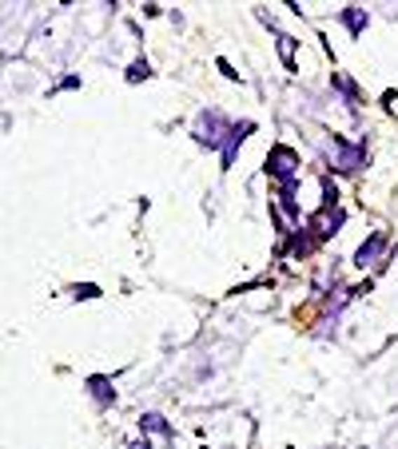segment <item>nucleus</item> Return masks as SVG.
Returning a JSON list of instances; mask_svg holds the SVG:
<instances>
[{
	"label": "nucleus",
	"mask_w": 398,
	"mask_h": 449,
	"mask_svg": "<svg viewBox=\"0 0 398 449\" xmlns=\"http://www.w3.org/2000/svg\"><path fill=\"white\" fill-rule=\"evenodd\" d=\"M327 159L335 163V171H359L362 163H366V151L343 144V139H331V144H327Z\"/></svg>",
	"instance_id": "7ed1b4c3"
},
{
	"label": "nucleus",
	"mask_w": 398,
	"mask_h": 449,
	"mask_svg": "<svg viewBox=\"0 0 398 449\" xmlns=\"http://www.w3.org/2000/svg\"><path fill=\"white\" fill-rule=\"evenodd\" d=\"M267 175H275L283 187H295V179H298V156H295V147L275 144L271 151H267Z\"/></svg>",
	"instance_id": "f03ea898"
},
{
	"label": "nucleus",
	"mask_w": 398,
	"mask_h": 449,
	"mask_svg": "<svg viewBox=\"0 0 398 449\" xmlns=\"http://www.w3.org/2000/svg\"><path fill=\"white\" fill-rule=\"evenodd\" d=\"M148 76H151L148 60H132V68H128V84H139V80H148Z\"/></svg>",
	"instance_id": "9b49d317"
},
{
	"label": "nucleus",
	"mask_w": 398,
	"mask_h": 449,
	"mask_svg": "<svg viewBox=\"0 0 398 449\" xmlns=\"http://www.w3.org/2000/svg\"><path fill=\"white\" fill-rule=\"evenodd\" d=\"M335 227H343V211H338V207H327L323 203V211H315V215L307 219V231H311L319 243H323V239H331V235H335Z\"/></svg>",
	"instance_id": "20e7f679"
},
{
	"label": "nucleus",
	"mask_w": 398,
	"mask_h": 449,
	"mask_svg": "<svg viewBox=\"0 0 398 449\" xmlns=\"http://www.w3.org/2000/svg\"><path fill=\"white\" fill-rule=\"evenodd\" d=\"M215 64H219V72H224L227 80H239V72H235V68H231V64L224 60V56H219V60H215Z\"/></svg>",
	"instance_id": "4468645a"
},
{
	"label": "nucleus",
	"mask_w": 398,
	"mask_h": 449,
	"mask_svg": "<svg viewBox=\"0 0 398 449\" xmlns=\"http://www.w3.org/2000/svg\"><path fill=\"white\" fill-rule=\"evenodd\" d=\"M383 247H386V235L383 231H374L371 239H366V243L359 247V251H355V267H374V263H378V255H383Z\"/></svg>",
	"instance_id": "423d86ee"
},
{
	"label": "nucleus",
	"mask_w": 398,
	"mask_h": 449,
	"mask_svg": "<svg viewBox=\"0 0 398 449\" xmlns=\"http://www.w3.org/2000/svg\"><path fill=\"white\" fill-rule=\"evenodd\" d=\"M343 25H347L350 36H362V28H366V8H359V4H347V8H343Z\"/></svg>",
	"instance_id": "6e6552de"
},
{
	"label": "nucleus",
	"mask_w": 398,
	"mask_h": 449,
	"mask_svg": "<svg viewBox=\"0 0 398 449\" xmlns=\"http://www.w3.org/2000/svg\"><path fill=\"white\" fill-rule=\"evenodd\" d=\"M251 132H255V123H251V120H243V123H235V127H231V135L224 139V167H231V163H235L239 144H243V139H247Z\"/></svg>",
	"instance_id": "0eeeda50"
},
{
	"label": "nucleus",
	"mask_w": 398,
	"mask_h": 449,
	"mask_svg": "<svg viewBox=\"0 0 398 449\" xmlns=\"http://www.w3.org/2000/svg\"><path fill=\"white\" fill-rule=\"evenodd\" d=\"M128 449H151V445H148V437H144V441H128Z\"/></svg>",
	"instance_id": "2eb2a0df"
},
{
	"label": "nucleus",
	"mask_w": 398,
	"mask_h": 449,
	"mask_svg": "<svg viewBox=\"0 0 398 449\" xmlns=\"http://www.w3.org/2000/svg\"><path fill=\"white\" fill-rule=\"evenodd\" d=\"M259 20L263 25H271V16L259 8ZM271 32H275V48H279V60H283V68L287 72H295V48H298V40L295 36H287V32H279V28L271 25Z\"/></svg>",
	"instance_id": "39448f33"
},
{
	"label": "nucleus",
	"mask_w": 398,
	"mask_h": 449,
	"mask_svg": "<svg viewBox=\"0 0 398 449\" xmlns=\"http://www.w3.org/2000/svg\"><path fill=\"white\" fill-rule=\"evenodd\" d=\"M335 88L343 92V96H347V104H359V92H355V84H350L347 76H338V72H335Z\"/></svg>",
	"instance_id": "f8f14e48"
},
{
	"label": "nucleus",
	"mask_w": 398,
	"mask_h": 449,
	"mask_svg": "<svg viewBox=\"0 0 398 449\" xmlns=\"http://www.w3.org/2000/svg\"><path fill=\"white\" fill-rule=\"evenodd\" d=\"M88 389H92V398H96L100 406H112L116 401V389H112L108 378H88Z\"/></svg>",
	"instance_id": "1a4fd4ad"
},
{
	"label": "nucleus",
	"mask_w": 398,
	"mask_h": 449,
	"mask_svg": "<svg viewBox=\"0 0 398 449\" xmlns=\"http://www.w3.org/2000/svg\"><path fill=\"white\" fill-rule=\"evenodd\" d=\"M231 135V123L224 120V111H199L195 116V144L203 147H224V139Z\"/></svg>",
	"instance_id": "f257e3e1"
},
{
	"label": "nucleus",
	"mask_w": 398,
	"mask_h": 449,
	"mask_svg": "<svg viewBox=\"0 0 398 449\" xmlns=\"http://www.w3.org/2000/svg\"><path fill=\"white\" fill-rule=\"evenodd\" d=\"M76 298H100V286H92V282H84V286H76Z\"/></svg>",
	"instance_id": "ddd939ff"
},
{
	"label": "nucleus",
	"mask_w": 398,
	"mask_h": 449,
	"mask_svg": "<svg viewBox=\"0 0 398 449\" xmlns=\"http://www.w3.org/2000/svg\"><path fill=\"white\" fill-rule=\"evenodd\" d=\"M139 429H144V434H160V437L172 441V425L163 422L160 413H144V417H139Z\"/></svg>",
	"instance_id": "9d476101"
}]
</instances>
